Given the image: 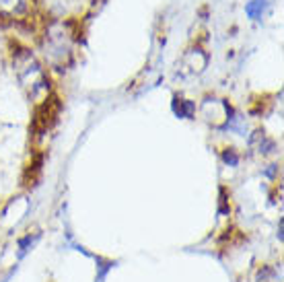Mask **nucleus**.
I'll return each instance as SVG.
<instances>
[{
  "mask_svg": "<svg viewBox=\"0 0 284 282\" xmlns=\"http://www.w3.org/2000/svg\"><path fill=\"white\" fill-rule=\"evenodd\" d=\"M225 161H227V163H231V165H237V161H239V159H237V155H235L233 151H229V153H225Z\"/></svg>",
  "mask_w": 284,
  "mask_h": 282,
  "instance_id": "obj_2",
  "label": "nucleus"
},
{
  "mask_svg": "<svg viewBox=\"0 0 284 282\" xmlns=\"http://www.w3.org/2000/svg\"><path fill=\"white\" fill-rule=\"evenodd\" d=\"M173 109H175V113H179V117H190L194 113V103L186 101V99H175Z\"/></svg>",
  "mask_w": 284,
  "mask_h": 282,
  "instance_id": "obj_1",
  "label": "nucleus"
}]
</instances>
